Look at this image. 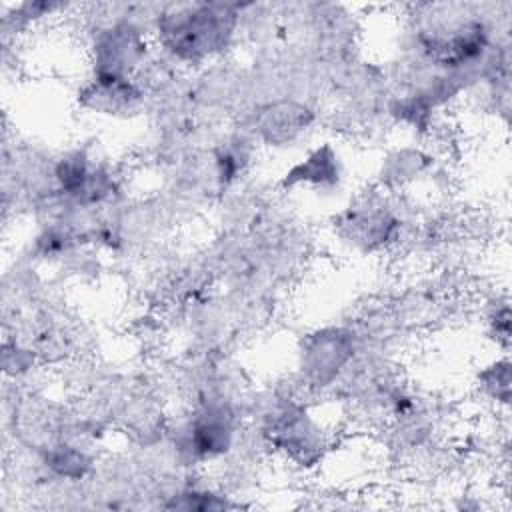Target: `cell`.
<instances>
[{
	"mask_svg": "<svg viewBox=\"0 0 512 512\" xmlns=\"http://www.w3.org/2000/svg\"><path fill=\"white\" fill-rule=\"evenodd\" d=\"M266 436L274 448L302 466H310L322 456V428L296 404L282 406L274 416H270Z\"/></svg>",
	"mask_w": 512,
	"mask_h": 512,
	"instance_id": "cell-2",
	"label": "cell"
},
{
	"mask_svg": "<svg viewBox=\"0 0 512 512\" xmlns=\"http://www.w3.org/2000/svg\"><path fill=\"white\" fill-rule=\"evenodd\" d=\"M354 354L350 336L342 330H330L310 336L302 352V370L316 384H328L338 376L344 364Z\"/></svg>",
	"mask_w": 512,
	"mask_h": 512,
	"instance_id": "cell-4",
	"label": "cell"
},
{
	"mask_svg": "<svg viewBox=\"0 0 512 512\" xmlns=\"http://www.w3.org/2000/svg\"><path fill=\"white\" fill-rule=\"evenodd\" d=\"M308 124V110L296 104H284L280 108H268V112L262 116L260 130L270 140L286 142L292 140L304 126Z\"/></svg>",
	"mask_w": 512,
	"mask_h": 512,
	"instance_id": "cell-8",
	"label": "cell"
},
{
	"mask_svg": "<svg viewBox=\"0 0 512 512\" xmlns=\"http://www.w3.org/2000/svg\"><path fill=\"white\" fill-rule=\"evenodd\" d=\"M482 390L504 406L510 400V364L508 360H496L480 372Z\"/></svg>",
	"mask_w": 512,
	"mask_h": 512,
	"instance_id": "cell-10",
	"label": "cell"
},
{
	"mask_svg": "<svg viewBox=\"0 0 512 512\" xmlns=\"http://www.w3.org/2000/svg\"><path fill=\"white\" fill-rule=\"evenodd\" d=\"M46 464L64 478H80L86 472L90 460L86 458L84 452L72 446H56L48 450Z\"/></svg>",
	"mask_w": 512,
	"mask_h": 512,
	"instance_id": "cell-9",
	"label": "cell"
},
{
	"mask_svg": "<svg viewBox=\"0 0 512 512\" xmlns=\"http://www.w3.org/2000/svg\"><path fill=\"white\" fill-rule=\"evenodd\" d=\"M146 52L142 32L130 22H116L94 40V76L130 78Z\"/></svg>",
	"mask_w": 512,
	"mask_h": 512,
	"instance_id": "cell-3",
	"label": "cell"
},
{
	"mask_svg": "<svg viewBox=\"0 0 512 512\" xmlns=\"http://www.w3.org/2000/svg\"><path fill=\"white\" fill-rule=\"evenodd\" d=\"M346 228H352L354 242L364 246V250L382 248L394 240L398 232V220L382 208L372 210H354L348 214Z\"/></svg>",
	"mask_w": 512,
	"mask_h": 512,
	"instance_id": "cell-7",
	"label": "cell"
},
{
	"mask_svg": "<svg viewBox=\"0 0 512 512\" xmlns=\"http://www.w3.org/2000/svg\"><path fill=\"white\" fill-rule=\"evenodd\" d=\"M238 26L230 4H186L158 16L156 32L166 52L182 62H200L222 52Z\"/></svg>",
	"mask_w": 512,
	"mask_h": 512,
	"instance_id": "cell-1",
	"label": "cell"
},
{
	"mask_svg": "<svg viewBox=\"0 0 512 512\" xmlns=\"http://www.w3.org/2000/svg\"><path fill=\"white\" fill-rule=\"evenodd\" d=\"M170 508H182V510H220V508H228L230 504L206 490H188L178 494V498L174 496V502L168 504Z\"/></svg>",
	"mask_w": 512,
	"mask_h": 512,
	"instance_id": "cell-11",
	"label": "cell"
},
{
	"mask_svg": "<svg viewBox=\"0 0 512 512\" xmlns=\"http://www.w3.org/2000/svg\"><path fill=\"white\" fill-rule=\"evenodd\" d=\"M188 452L196 458H214L224 454L232 444V416L222 406L200 410L186 430Z\"/></svg>",
	"mask_w": 512,
	"mask_h": 512,
	"instance_id": "cell-5",
	"label": "cell"
},
{
	"mask_svg": "<svg viewBox=\"0 0 512 512\" xmlns=\"http://www.w3.org/2000/svg\"><path fill=\"white\" fill-rule=\"evenodd\" d=\"M340 176L342 170L336 150L330 144H322L284 174V186H306L326 190L336 186L340 182Z\"/></svg>",
	"mask_w": 512,
	"mask_h": 512,
	"instance_id": "cell-6",
	"label": "cell"
}]
</instances>
